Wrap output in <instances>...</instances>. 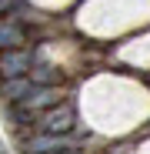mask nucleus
<instances>
[{"mask_svg": "<svg viewBox=\"0 0 150 154\" xmlns=\"http://www.w3.org/2000/svg\"><path fill=\"white\" fill-rule=\"evenodd\" d=\"M17 7H20V0H0V14H4V17L10 10H17Z\"/></svg>", "mask_w": 150, "mask_h": 154, "instance_id": "6e6552de", "label": "nucleus"}, {"mask_svg": "<svg viewBox=\"0 0 150 154\" xmlns=\"http://www.w3.org/2000/svg\"><path fill=\"white\" fill-rule=\"evenodd\" d=\"M30 77H7L4 84H0V97L7 100V104H20L23 97L30 94Z\"/></svg>", "mask_w": 150, "mask_h": 154, "instance_id": "39448f33", "label": "nucleus"}, {"mask_svg": "<svg viewBox=\"0 0 150 154\" xmlns=\"http://www.w3.org/2000/svg\"><path fill=\"white\" fill-rule=\"evenodd\" d=\"M57 154H84V151H73V147H67V151H57Z\"/></svg>", "mask_w": 150, "mask_h": 154, "instance_id": "1a4fd4ad", "label": "nucleus"}, {"mask_svg": "<svg viewBox=\"0 0 150 154\" xmlns=\"http://www.w3.org/2000/svg\"><path fill=\"white\" fill-rule=\"evenodd\" d=\"M67 147H73V137L70 134H47V131L23 144L27 154H57V151H67Z\"/></svg>", "mask_w": 150, "mask_h": 154, "instance_id": "f03ea898", "label": "nucleus"}, {"mask_svg": "<svg viewBox=\"0 0 150 154\" xmlns=\"http://www.w3.org/2000/svg\"><path fill=\"white\" fill-rule=\"evenodd\" d=\"M57 100H60V91L57 87H30V94L20 100V107H27L30 114H37V111H50V107H57Z\"/></svg>", "mask_w": 150, "mask_h": 154, "instance_id": "20e7f679", "label": "nucleus"}, {"mask_svg": "<svg viewBox=\"0 0 150 154\" xmlns=\"http://www.w3.org/2000/svg\"><path fill=\"white\" fill-rule=\"evenodd\" d=\"M34 67V50L27 47H10L0 54V74H4V81L7 77H27V70Z\"/></svg>", "mask_w": 150, "mask_h": 154, "instance_id": "f257e3e1", "label": "nucleus"}, {"mask_svg": "<svg viewBox=\"0 0 150 154\" xmlns=\"http://www.w3.org/2000/svg\"><path fill=\"white\" fill-rule=\"evenodd\" d=\"M20 44H23V30L13 20H0V47L10 50V47H20Z\"/></svg>", "mask_w": 150, "mask_h": 154, "instance_id": "0eeeda50", "label": "nucleus"}, {"mask_svg": "<svg viewBox=\"0 0 150 154\" xmlns=\"http://www.w3.org/2000/svg\"><path fill=\"white\" fill-rule=\"evenodd\" d=\"M40 124H43L47 134H70V127H73V107H70V104L50 107V111L40 117Z\"/></svg>", "mask_w": 150, "mask_h": 154, "instance_id": "7ed1b4c3", "label": "nucleus"}, {"mask_svg": "<svg viewBox=\"0 0 150 154\" xmlns=\"http://www.w3.org/2000/svg\"><path fill=\"white\" fill-rule=\"evenodd\" d=\"M27 77H30V84H37V87H57L60 84V70H54L50 64H34L27 70Z\"/></svg>", "mask_w": 150, "mask_h": 154, "instance_id": "423d86ee", "label": "nucleus"}, {"mask_svg": "<svg viewBox=\"0 0 150 154\" xmlns=\"http://www.w3.org/2000/svg\"><path fill=\"white\" fill-rule=\"evenodd\" d=\"M0 154H4V151H0Z\"/></svg>", "mask_w": 150, "mask_h": 154, "instance_id": "9d476101", "label": "nucleus"}]
</instances>
